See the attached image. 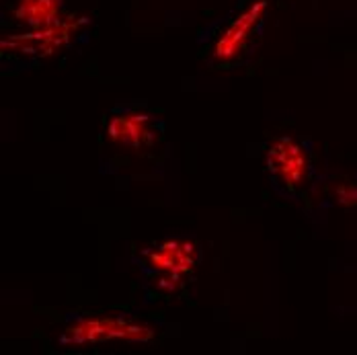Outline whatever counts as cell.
Listing matches in <instances>:
<instances>
[{"label":"cell","instance_id":"5b68a950","mask_svg":"<svg viewBox=\"0 0 357 355\" xmlns=\"http://www.w3.org/2000/svg\"><path fill=\"white\" fill-rule=\"evenodd\" d=\"M195 263V249L191 243L169 241L148 255V265L156 271H162L171 278H181L191 271Z\"/></svg>","mask_w":357,"mask_h":355},{"label":"cell","instance_id":"277c9868","mask_svg":"<svg viewBox=\"0 0 357 355\" xmlns=\"http://www.w3.org/2000/svg\"><path fill=\"white\" fill-rule=\"evenodd\" d=\"M109 138L113 142L128 146V148H142L152 140L150 132V115L138 113V111H128L113 115L107 126Z\"/></svg>","mask_w":357,"mask_h":355},{"label":"cell","instance_id":"7a4b0ae2","mask_svg":"<svg viewBox=\"0 0 357 355\" xmlns=\"http://www.w3.org/2000/svg\"><path fill=\"white\" fill-rule=\"evenodd\" d=\"M267 169L273 181L287 191L300 187L308 175V154L294 138H278L269 146Z\"/></svg>","mask_w":357,"mask_h":355},{"label":"cell","instance_id":"6da1fadb","mask_svg":"<svg viewBox=\"0 0 357 355\" xmlns=\"http://www.w3.org/2000/svg\"><path fill=\"white\" fill-rule=\"evenodd\" d=\"M152 331L132 324L123 319H80L70 324L62 341L64 343H105V341H148L152 339Z\"/></svg>","mask_w":357,"mask_h":355},{"label":"cell","instance_id":"3957f363","mask_svg":"<svg viewBox=\"0 0 357 355\" xmlns=\"http://www.w3.org/2000/svg\"><path fill=\"white\" fill-rule=\"evenodd\" d=\"M267 4L263 0L259 2H252L247 10H243L238 15V19H234V23L224 31V36L218 39L214 47V58L218 62H228L232 58H236L243 47L247 45L252 29L259 25V21L263 19V13H265Z\"/></svg>","mask_w":357,"mask_h":355},{"label":"cell","instance_id":"8992f818","mask_svg":"<svg viewBox=\"0 0 357 355\" xmlns=\"http://www.w3.org/2000/svg\"><path fill=\"white\" fill-rule=\"evenodd\" d=\"M60 15V0H21L17 6V21L31 27L43 29L58 23Z\"/></svg>","mask_w":357,"mask_h":355},{"label":"cell","instance_id":"52a82bcc","mask_svg":"<svg viewBox=\"0 0 357 355\" xmlns=\"http://www.w3.org/2000/svg\"><path fill=\"white\" fill-rule=\"evenodd\" d=\"M339 202L341 204H357V187H345V189H341L339 191Z\"/></svg>","mask_w":357,"mask_h":355}]
</instances>
